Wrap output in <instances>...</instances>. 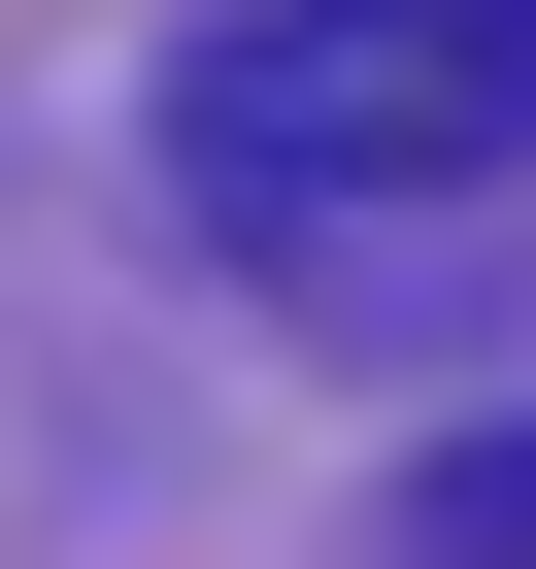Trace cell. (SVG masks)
I'll return each mask as SVG.
<instances>
[{
	"label": "cell",
	"mask_w": 536,
	"mask_h": 569,
	"mask_svg": "<svg viewBox=\"0 0 536 569\" xmlns=\"http://www.w3.org/2000/svg\"><path fill=\"white\" fill-rule=\"evenodd\" d=\"M536 168V0H235L168 68V201L268 268V302H403L369 234Z\"/></svg>",
	"instance_id": "cell-1"
},
{
	"label": "cell",
	"mask_w": 536,
	"mask_h": 569,
	"mask_svg": "<svg viewBox=\"0 0 536 569\" xmlns=\"http://www.w3.org/2000/svg\"><path fill=\"white\" fill-rule=\"evenodd\" d=\"M403 536H436V569H536V436H436V469H403Z\"/></svg>",
	"instance_id": "cell-2"
}]
</instances>
